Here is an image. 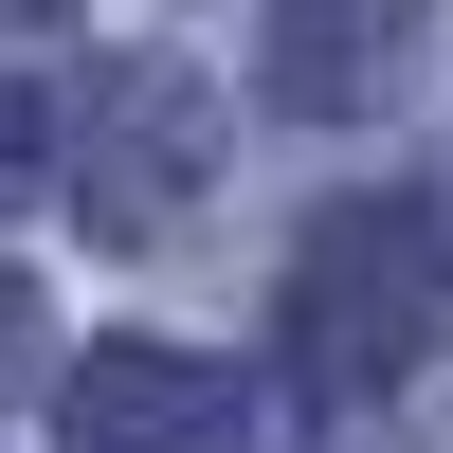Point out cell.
Returning a JSON list of instances; mask_svg holds the SVG:
<instances>
[{"mask_svg":"<svg viewBox=\"0 0 453 453\" xmlns=\"http://www.w3.org/2000/svg\"><path fill=\"white\" fill-rule=\"evenodd\" d=\"M453 345V254L418 200H326L290 254V381L309 399H399Z\"/></svg>","mask_w":453,"mask_h":453,"instance_id":"1","label":"cell"},{"mask_svg":"<svg viewBox=\"0 0 453 453\" xmlns=\"http://www.w3.org/2000/svg\"><path fill=\"white\" fill-rule=\"evenodd\" d=\"M55 181H73V218H91L109 254L181 236V218L218 200V91L181 55H109L91 91H73V127H55Z\"/></svg>","mask_w":453,"mask_h":453,"instance_id":"2","label":"cell"},{"mask_svg":"<svg viewBox=\"0 0 453 453\" xmlns=\"http://www.w3.org/2000/svg\"><path fill=\"white\" fill-rule=\"evenodd\" d=\"M236 363H200V345H91L55 381V453H236Z\"/></svg>","mask_w":453,"mask_h":453,"instance_id":"3","label":"cell"},{"mask_svg":"<svg viewBox=\"0 0 453 453\" xmlns=\"http://www.w3.org/2000/svg\"><path fill=\"white\" fill-rule=\"evenodd\" d=\"M435 55V0H273V109L290 127H381Z\"/></svg>","mask_w":453,"mask_h":453,"instance_id":"4","label":"cell"},{"mask_svg":"<svg viewBox=\"0 0 453 453\" xmlns=\"http://www.w3.org/2000/svg\"><path fill=\"white\" fill-rule=\"evenodd\" d=\"M36 164H55V127H36V73L0 55V200H36Z\"/></svg>","mask_w":453,"mask_h":453,"instance_id":"5","label":"cell"},{"mask_svg":"<svg viewBox=\"0 0 453 453\" xmlns=\"http://www.w3.org/2000/svg\"><path fill=\"white\" fill-rule=\"evenodd\" d=\"M55 19H73V0H0V55H19V36H55Z\"/></svg>","mask_w":453,"mask_h":453,"instance_id":"6","label":"cell"},{"mask_svg":"<svg viewBox=\"0 0 453 453\" xmlns=\"http://www.w3.org/2000/svg\"><path fill=\"white\" fill-rule=\"evenodd\" d=\"M418 218H435V254H453V164H435V200H418Z\"/></svg>","mask_w":453,"mask_h":453,"instance_id":"7","label":"cell"}]
</instances>
